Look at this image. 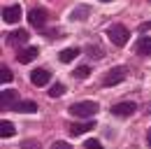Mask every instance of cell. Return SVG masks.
Segmentation results:
<instances>
[{
  "label": "cell",
  "instance_id": "obj_22",
  "mask_svg": "<svg viewBox=\"0 0 151 149\" xmlns=\"http://www.w3.org/2000/svg\"><path fill=\"white\" fill-rule=\"evenodd\" d=\"M51 149H72V147H70L68 142H54V145H51Z\"/></svg>",
  "mask_w": 151,
  "mask_h": 149
},
{
  "label": "cell",
  "instance_id": "obj_8",
  "mask_svg": "<svg viewBox=\"0 0 151 149\" xmlns=\"http://www.w3.org/2000/svg\"><path fill=\"white\" fill-rule=\"evenodd\" d=\"M19 19H21V7H19V5L2 7V21H7V23H17Z\"/></svg>",
  "mask_w": 151,
  "mask_h": 149
},
{
  "label": "cell",
  "instance_id": "obj_14",
  "mask_svg": "<svg viewBox=\"0 0 151 149\" xmlns=\"http://www.w3.org/2000/svg\"><path fill=\"white\" fill-rule=\"evenodd\" d=\"M75 56H79V49H63L58 54V61L60 63H70V61H75Z\"/></svg>",
  "mask_w": 151,
  "mask_h": 149
},
{
  "label": "cell",
  "instance_id": "obj_17",
  "mask_svg": "<svg viewBox=\"0 0 151 149\" xmlns=\"http://www.w3.org/2000/svg\"><path fill=\"white\" fill-rule=\"evenodd\" d=\"M65 91H68L65 84H54V86L49 89V95H51V98H60V95H65Z\"/></svg>",
  "mask_w": 151,
  "mask_h": 149
},
{
  "label": "cell",
  "instance_id": "obj_4",
  "mask_svg": "<svg viewBox=\"0 0 151 149\" xmlns=\"http://www.w3.org/2000/svg\"><path fill=\"white\" fill-rule=\"evenodd\" d=\"M47 19H49V12L47 9H42V7H35V9H30L28 12V21H30V26L33 28H44V23H47Z\"/></svg>",
  "mask_w": 151,
  "mask_h": 149
},
{
  "label": "cell",
  "instance_id": "obj_13",
  "mask_svg": "<svg viewBox=\"0 0 151 149\" xmlns=\"http://www.w3.org/2000/svg\"><path fill=\"white\" fill-rule=\"evenodd\" d=\"M88 14H91V7H88V5H79V7H75V9H72L70 19H72V21H84Z\"/></svg>",
  "mask_w": 151,
  "mask_h": 149
},
{
  "label": "cell",
  "instance_id": "obj_25",
  "mask_svg": "<svg viewBox=\"0 0 151 149\" xmlns=\"http://www.w3.org/2000/svg\"><path fill=\"white\" fill-rule=\"evenodd\" d=\"M100 2H112V0H100Z\"/></svg>",
  "mask_w": 151,
  "mask_h": 149
},
{
  "label": "cell",
  "instance_id": "obj_23",
  "mask_svg": "<svg viewBox=\"0 0 151 149\" xmlns=\"http://www.w3.org/2000/svg\"><path fill=\"white\" fill-rule=\"evenodd\" d=\"M149 30H151V21H147V23L139 26V33H149Z\"/></svg>",
  "mask_w": 151,
  "mask_h": 149
},
{
  "label": "cell",
  "instance_id": "obj_16",
  "mask_svg": "<svg viewBox=\"0 0 151 149\" xmlns=\"http://www.w3.org/2000/svg\"><path fill=\"white\" fill-rule=\"evenodd\" d=\"M17 112H23V114H33V112H37V105H35L33 100H23V103H19Z\"/></svg>",
  "mask_w": 151,
  "mask_h": 149
},
{
  "label": "cell",
  "instance_id": "obj_6",
  "mask_svg": "<svg viewBox=\"0 0 151 149\" xmlns=\"http://www.w3.org/2000/svg\"><path fill=\"white\" fill-rule=\"evenodd\" d=\"M49 79H51V74H49V70H44V68H37V70H33V72H30V84H33V86H37V89L47 86V84H49Z\"/></svg>",
  "mask_w": 151,
  "mask_h": 149
},
{
  "label": "cell",
  "instance_id": "obj_15",
  "mask_svg": "<svg viewBox=\"0 0 151 149\" xmlns=\"http://www.w3.org/2000/svg\"><path fill=\"white\" fill-rule=\"evenodd\" d=\"M14 133H17L14 124H12V121H5V119H2V124H0V135H2V137H12Z\"/></svg>",
  "mask_w": 151,
  "mask_h": 149
},
{
  "label": "cell",
  "instance_id": "obj_20",
  "mask_svg": "<svg viewBox=\"0 0 151 149\" xmlns=\"http://www.w3.org/2000/svg\"><path fill=\"white\" fill-rule=\"evenodd\" d=\"M86 51L91 54V58H102V56H105V51H102L100 47H95V44H91V47H86Z\"/></svg>",
  "mask_w": 151,
  "mask_h": 149
},
{
  "label": "cell",
  "instance_id": "obj_11",
  "mask_svg": "<svg viewBox=\"0 0 151 149\" xmlns=\"http://www.w3.org/2000/svg\"><path fill=\"white\" fill-rule=\"evenodd\" d=\"M135 51L139 56H151V37H139L137 42H135Z\"/></svg>",
  "mask_w": 151,
  "mask_h": 149
},
{
  "label": "cell",
  "instance_id": "obj_10",
  "mask_svg": "<svg viewBox=\"0 0 151 149\" xmlns=\"http://www.w3.org/2000/svg\"><path fill=\"white\" fill-rule=\"evenodd\" d=\"M37 47H26V49H21L19 51V56H17V61H19V63H23V65H26V63H30V61H35V58H37Z\"/></svg>",
  "mask_w": 151,
  "mask_h": 149
},
{
  "label": "cell",
  "instance_id": "obj_9",
  "mask_svg": "<svg viewBox=\"0 0 151 149\" xmlns=\"http://www.w3.org/2000/svg\"><path fill=\"white\" fill-rule=\"evenodd\" d=\"M7 42H9L12 47H19V44H26V42H28V30L19 28V30L9 33V35H7Z\"/></svg>",
  "mask_w": 151,
  "mask_h": 149
},
{
  "label": "cell",
  "instance_id": "obj_24",
  "mask_svg": "<svg viewBox=\"0 0 151 149\" xmlns=\"http://www.w3.org/2000/svg\"><path fill=\"white\" fill-rule=\"evenodd\" d=\"M147 145H149V147H151V128L147 130Z\"/></svg>",
  "mask_w": 151,
  "mask_h": 149
},
{
  "label": "cell",
  "instance_id": "obj_19",
  "mask_svg": "<svg viewBox=\"0 0 151 149\" xmlns=\"http://www.w3.org/2000/svg\"><path fill=\"white\" fill-rule=\"evenodd\" d=\"M88 74H91V68H88V65H81V68H77V70H75L77 79H86Z\"/></svg>",
  "mask_w": 151,
  "mask_h": 149
},
{
  "label": "cell",
  "instance_id": "obj_7",
  "mask_svg": "<svg viewBox=\"0 0 151 149\" xmlns=\"http://www.w3.org/2000/svg\"><path fill=\"white\" fill-rule=\"evenodd\" d=\"M135 112H137V105L130 103V100H126V103H116V105L112 107L114 116H130V114H135Z\"/></svg>",
  "mask_w": 151,
  "mask_h": 149
},
{
  "label": "cell",
  "instance_id": "obj_1",
  "mask_svg": "<svg viewBox=\"0 0 151 149\" xmlns=\"http://www.w3.org/2000/svg\"><path fill=\"white\" fill-rule=\"evenodd\" d=\"M68 112H70L72 116H79V119H91L93 114H98V103H95V100H81V103L70 105Z\"/></svg>",
  "mask_w": 151,
  "mask_h": 149
},
{
  "label": "cell",
  "instance_id": "obj_18",
  "mask_svg": "<svg viewBox=\"0 0 151 149\" xmlns=\"http://www.w3.org/2000/svg\"><path fill=\"white\" fill-rule=\"evenodd\" d=\"M12 79H14V74H12V70L2 65V68H0V82H2V84H9Z\"/></svg>",
  "mask_w": 151,
  "mask_h": 149
},
{
  "label": "cell",
  "instance_id": "obj_5",
  "mask_svg": "<svg viewBox=\"0 0 151 149\" xmlns=\"http://www.w3.org/2000/svg\"><path fill=\"white\" fill-rule=\"evenodd\" d=\"M19 93L14 91V89H7V91H2L0 95V105H2V110H17L19 107Z\"/></svg>",
  "mask_w": 151,
  "mask_h": 149
},
{
  "label": "cell",
  "instance_id": "obj_2",
  "mask_svg": "<svg viewBox=\"0 0 151 149\" xmlns=\"http://www.w3.org/2000/svg\"><path fill=\"white\" fill-rule=\"evenodd\" d=\"M107 37H109V42H112L114 47H126V42L130 37V30L123 23H112L107 28Z\"/></svg>",
  "mask_w": 151,
  "mask_h": 149
},
{
  "label": "cell",
  "instance_id": "obj_12",
  "mask_svg": "<svg viewBox=\"0 0 151 149\" xmlns=\"http://www.w3.org/2000/svg\"><path fill=\"white\" fill-rule=\"evenodd\" d=\"M93 128H95L93 121H86V124H72L68 130H70V135L79 137V135H84V133H88V130H93Z\"/></svg>",
  "mask_w": 151,
  "mask_h": 149
},
{
  "label": "cell",
  "instance_id": "obj_21",
  "mask_svg": "<svg viewBox=\"0 0 151 149\" xmlns=\"http://www.w3.org/2000/svg\"><path fill=\"white\" fill-rule=\"evenodd\" d=\"M84 149H102V145H100L98 140H86V142H84Z\"/></svg>",
  "mask_w": 151,
  "mask_h": 149
},
{
  "label": "cell",
  "instance_id": "obj_3",
  "mask_svg": "<svg viewBox=\"0 0 151 149\" xmlns=\"http://www.w3.org/2000/svg\"><path fill=\"white\" fill-rule=\"evenodd\" d=\"M126 72H128V70H126L123 65H116V68H112L109 72L102 77V84H105V86H114V84H121V82L126 79Z\"/></svg>",
  "mask_w": 151,
  "mask_h": 149
}]
</instances>
